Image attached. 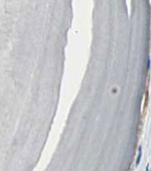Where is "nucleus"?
Listing matches in <instances>:
<instances>
[{"label":"nucleus","instance_id":"nucleus-1","mask_svg":"<svg viewBox=\"0 0 151 171\" xmlns=\"http://www.w3.org/2000/svg\"><path fill=\"white\" fill-rule=\"evenodd\" d=\"M141 156H142V148L140 146V147L138 148V156H137V159H136V166H137V165H139V163H140Z\"/></svg>","mask_w":151,"mask_h":171},{"label":"nucleus","instance_id":"nucleus-2","mask_svg":"<svg viewBox=\"0 0 151 171\" xmlns=\"http://www.w3.org/2000/svg\"><path fill=\"white\" fill-rule=\"evenodd\" d=\"M150 64H151V61H150V59L148 58V60H147V70H149V68H150Z\"/></svg>","mask_w":151,"mask_h":171}]
</instances>
